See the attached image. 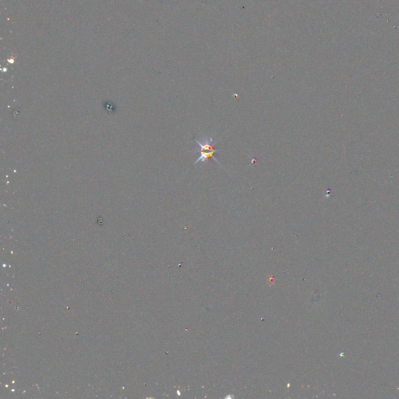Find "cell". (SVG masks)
I'll use <instances>...</instances> for the list:
<instances>
[{"instance_id": "1", "label": "cell", "mask_w": 399, "mask_h": 399, "mask_svg": "<svg viewBox=\"0 0 399 399\" xmlns=\"http://www.w3.org/2000/svg\"><path fill=\"white\" fill-rule=\"evenodd\" d=\"M195 142L198 144L199 146V149L196 150V151H199L200 153V157L195 161V162L193 163V165H196V164L199 163V162H204L207 161L210 158H213V160L214 161H216L217 163L219 165H221V163L218 161V159L216 158V157L214 156V154L216 153L219 152V151H221V149H215L214 146H215V143L216 142L214 140L213 137H206L202 139L201 141L198 140L197 139H194Z\"/></svg>"}]
</instances>
